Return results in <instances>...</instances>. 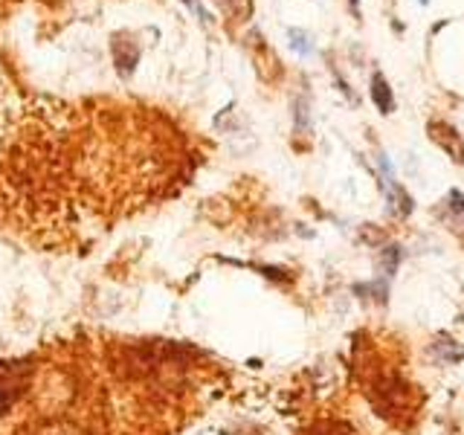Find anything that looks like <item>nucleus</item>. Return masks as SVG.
I'll return each mask as SVG.
<instances>
[{
  "instance_id": "8",
  "label": "nucleus",
  "mask_w": 464,
  "mask_h": 435,
  "mask_svg": "<svg viewBox=\"0 0 464 435\" xmlns=\"http://www.w3.org/2000/svg\"><path fill=\"white\" fill-rule=\"evenodd\" d=\"M296 119H299V128L302 125L307 128V105L305 102H296Z\"/></svg>"
},
{
  "instance_id": "4",
  "label": "nucleus",
  "mask_w": 464,
  "mask_h": 435,
  "mask_svg": "<svg viewBox=\"0 0 464 435\" xmlns=\"http://www.w3.org/2000/svg\"><path fill=\"white\" fill-rule=\"evenodd\" d=\"M288 38H290V47L299 55H314V41H311L307 33H302V29H288Z\"/></svg>"
},
{
  "instance_id": "5",
  "label": "nucleus",
  "mask_w": 464,
  "mask_h": 435,
  "mask_svg": "<svg viewBox=\"0 0 464 435\" xmlns=\"http://www.w3.org/2000/svg\"><path fill=\"white\" fill-rule=\"evenodd\" d=\"M436 351H438L444 360H450V363L464 360V349H453V339H447V337H441L438 343H436Z\"/></svg>"
},
{
  "instance_id": "10",
  "label": "nucleus",
  "mask_w": 464,
  "mask_h": 435,
  "mask_svg": "<svg viewBox=\"0 0 464 435\" xmlns=\"http://www.w3.org/2000/svg\"><path fill=\"white\" fill-rule=\"evenodd\" d=\"M426 4H429V0H421V6H426Z\"/></svg>"
},
{
  "instance_id": "1",
  "label": "nucleus",
  "mask_w": 464,
  "mask_h": 435,
  "mask_svg": "<svg viewBox=\"0 0 464 435\" xmlns=\"http://www.w3.org/2000/svg\"><path fill=\"white\" fill-rule=\"evenodd\" d=\"M426 131H429L432 142L441 145L450 154L453 163H464V140H461V134L453 125H447V122H441V119H432L426 125Z\"/></svg>"
},
{
  "instance_id": "2",
  "label": "nucleus",
  "mask_w": 464,
  "mask_h": 435,
  "mask_svg": "<svg viewBox=\"0 0 464 435\" xmlns=\"http://www.w3.org/2000/svg\"><path fill=\"white\" fill-rule=\"evenodd\" d=\"M111 50H113V64H116L119 76L122 79H131L137 61H140V47L137 44H128V50H125V47H122V41H119V35H116L111 41Z\"/></svg>"
},
{
  "instance_id": "9",
  "label": "nucleus",
  "mask_w": 464,
  "mask_h": 435,
  "mask_svg": "<svg viewBox=\"0 0 464 435\" xmlns=\"http://www.w3.org/2000/svg\"><path fill=\"white\" fill-rule=\"evenodd\" d=\"M351 9H354V18H360V6H357V0H351Z\"/></svg>"
},
{
  "instance_id": "3",
  "label": "nucleus",
  "mask_w": 464,
  "mask_h": 435,
  "mask_svg": "<svg viewBox=\"0 0 464 435\" xmlns=\"http://www.w3.org/2000/svg\"><path fill=\"white\" fill-rule=\"evenodd\" d=\"M371 102L378 105L380 113H392L395 111V93H392V87H389L383 73L371 76Z\"/></svg>"
},
{
  "instance_id": "6",
  "label": "nucleus",
  "mask_w": 464,
  "mask_h": 435,
  "mask_svg": "<svg viewBox=\"0 0 464 435\" xmlns=\"http://www.w3.org/2000/svg\"><path fill=\"white\" fill-rule=\"evenodd\" d=\"M397 261H400V247H386V253H383V267H386V273H395Z\"/></svg>"
},
{
  "instance_id": "7",
  "label": "nucleus",
  "mask_w": 464,
  "mask_h": 435,
  "mask_svg": "<svg viewBox=\"0 0 464 435\" xmlns=\"http://www.w3.org/2000/svg\"><path fill=\"white\" fill-rule=\"evenodd\" d=\"M447 200H450V206H453L455 212H464V195H461V192H455V189H453Z\"/></svg>"
}]
</instances>
